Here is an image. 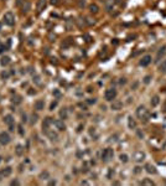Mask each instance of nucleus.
<instances>
[{"instance_id": "nucleus-1", "label": "nucleus", "mask_w": 166, "mask_h": 186, "mask_svg": "<svg viewBox=\"0 0 166 186\" xmlns=\"http://www.w3.org/2000/svg\"><path fill=\"white\" fill-rule=\"evenodd\" d=\"M136 115H138L139 119L146 122V120L149 119V117H150V113H149V110H147L144 105H139L138 109H136Z\"/></svg>"}, {"instance_id": "nucleus-2", "label": "nucleus", "mask_w": 166, "mask_h": 186, "mask_svg": "<svg viewBox=\"0 0 166 186\" xmlns=\"http://www.w3.org/2000/svg\"><path fill=\"white\" fill-rule=\"evenodd\" d=\"M114 156V151L112 148H105L103 151H102V154H100V157H102V161H109V160H112Z\"/></svg>"}, {"instance_id": "nucleus-3", "label": "nucleus", "mask_w": 166, "mask_h": 186, "mask_svg": "<svg viewBox=\"0 0 166 186\" xmlns=\"http://www.w3.org/2000/svg\"><path fill=\"white\" fill-rule=\"evenodd\" d=\"M4 24H6L8 26H14L15 25V16L11 11L5 13L4 15Z\"/></svg>"}, {"instance_id": "nucleus-4", "label": "nucleus", "mask_w": 166, "mask_h": 186, "mask_svg": "<svg viewBox=\"0 0 166 186\" xmlns=\"http://www.w3.org/2000/svg\"><path fill=\"white\" fill-rule=\"evenodd\" d=\"M115 97H117V89H114V88H108L104 93V98L105 100H108V102H113L115 99Z\"/></svg>"}, {"instance_id": "nucleus-5", "label": "nucleus", "mask_w": 166, "mask_h": 186, "mask_svg": "<svg viewBox=\"0 0 166 186\" xmlns=\"http://www.w3.org/2000/svg\"><path fill=\"white\" fill-rule=\"evenodd\" d=\"M11 142V137L8 132H1L0 133V145H8Z\"/></svg>"}, {"instance_id": "nucleus-6", "label": "nucleus", "mask_w": 166, "mask_h": 186, "mask_svg": "<svg viewBox=\"0 0 166 186\" xmlns=\"http://www.w3.org/2000/svg\"><path fill=\"white\" fill-rule=\"evenodd\" d=\"M53 125L56 127L57 130L60 132H65L66 130V124L63 123V119H57V120H53Z\"/></svg>"}, {"instance_id": "nucleus-7", "label": "nucleus", "mask_w": 166, "mask_h": 186, "mask_svg": "<svg viewBox=\"0 0 166 186\" xmlns=\"http://www.w3.org/2000/svg\"><path fill=\"white\" fill-rule=\"evenodd\" d=\"M43 108H45V102L42 99H37L33 103V109L36 112H41V110H43Z\"/></svg>"}, {"instance_id": "nucleus-8", "label": "nucleus", "mask_w": 166, "mask_h": 186, "mask_svg": "<svg viewBox=\"0 0 166 186\" xmlns=\"http://www.w3.org/2000/svg\"><path fill=\"white\" fill-rule=\"evenodd\" d=\"M45 134H46V135L48 137V139H50V140H52V142H53V140L56 142L57 139H58V135H57V133H56V132H53V130H51L50 128L45 130Z\"/></svg>"}, {"instance_id": "nucleus-9", "label": "nucleus", "mask_w": 166, "mask_h": 186, "mask_svg": "<svg viewBox=\"0 0 166 186\" xmlns=\"http://www.w3.org/2000/svg\"><path fill=\"white\" fill-rule=\"evenodd\" d=\"M11 174H13V167L11 166H5L4 169L0 170V175L3 177H9Z\"/></svg>"}, {"instance_id": "nucleus-10", "label": "nucleus", "mask_w": 166, "mask_h": 186, "mask_svg": "<svg viewBox=\"0 0 166 186\" xmlns=\"http://www.w3.org/2000/svg\"><path fill=\"white\" fill-rule=\"evenodd\" d=\"M3 120H4V123L6 124L8 127H10V125H14V124H15V119H14V117H13L11 114H6V115H4Z\"/></svg>"}, {"instance_id": "nucleus-11", "label": "nucleus", "mask_w": 166, "mask_h": 186, "mask_svg": "<svg viewBox=\"0 0 166 186\" xmlns=\"http://www.w3.org/2000/svg\"><path fill=\"white\" fill-rule=\"evenodd\" d=\"M150 62H151V56H150V55H145V56L140 60L139 65L142 67H145V66H147V65H150Z\"/></svg>"}, {"instance_id": "nucleus-12", "label": "nucleus", "mask_w": 166, "mask_h": 186, "mask_svg": "<svg viewBox=\"0 0 166 186\" xmlns=\"http://www.w3.org/2000/svg\"><path fill=\"white\" fill-rule=\"evenodd\" d=\"M166 53V45L161 46V47L159 48V51H157V55H156V62H159L161 60V57H164Z\"/></svg>"}, {"instance_id": "nucleus-13", "label": "nucleus", "mask_w": 166, "mask_h": 186, "mask_svg": "<svg viewBox=\"0 0 166 186\" xmlns=\"http://www.w3.org/2000/svg\"><path fill=\"white\" fill-rule=\"evenodd\" d=\"M133 159L136 162H140V161H142V160L145 159V154L142 153V151H136V153L133 155Z\"/></svg>"}, {"instance_id": "nucleus-14", "label": "nucleus", "mask_w": 166, "mask_h": 186, "mask_svg": "<svg viewBox=\"0 0 166 186\" xmlns=\"http://www.w3.org/2000/svg\"><path fill=\"white\" fill-rule=\"evenodd\" d=\"M110 108H112L113 110H120L122 108H123V102H120V100H113Z\"/></svg>"}, {"instance_id": "nucleus-15", "label": "nucleus", "mask_w": 166, "mask_h": 186, "mask_svg": "<svg viewBox=\"0 0 166 186\" xmlns=\"http://www.w3.org/2000/svg\"><path fill=\"white\" fill-rule=\"evenodd\" d=\"M46 5H47V1L46 0H38L37 1V6H36V10H37V13H41L45 8H46Z\"/></svg>"}, {"instance_id": "nucleus-16", "label": "nucleus", "mask_w": 166, "mask_h": 186, "mask_svg": "<svg viewBox=\"0 0 166 186\" xmlns=\"http://www.w3.org/2000/svg\"><path fill=\"white\" fill-rule=\"evenodd\" d=\"M53 123V120L52 118H50V117H47V118H45L43 119V123H42V129H43V132L46 130V129L50 128V125Z\"/></svg>"}, {"instance_id": "nucleus-17", "label": "nucleus", "mask_w": 166, "mask_h": 186, "mask_svg": "<svg viewBox=\"0 0 166 186\" xmlns=\"http://www.w3.org/2000/svg\"><path fill=\"white\" fill-rule=\"evenodd\" d=\"M11 103L14 105H19L22 103V97L19 94H14V97L11 98Z\"/></svg>"}, {"instance_id": "nucleus-18", "label": "nucleus", "mask_w": 166, "mask_h": 186, "mask_svg": "<svg viewBox=\"0 0 166 186\" xmlns=\"http://www.w3.org/2000/svg\"><path fill=\"white\" fill-rule=\"evenodd\" d=\"M10 62H11V58L9 56H1V58H0V65L3 67L10 65Z\"/></svg>"}, {"instance_id": "nucleus-19", "label": "nucleus", "mask_w": 166, "mask_h": 186, "mask_svg": "<svg viewBox=\"0 0 166 186\" xmlns=\"http://www.w3.org/2000/svg\"><path fill=\"white\" fill-rule=\"evenodd\" d=\"M145 170H146V172H149V174H157V170L156 167L154 166V165H151V164H146L145 165Z\"/></svg>"}, {"instance_id": "nucleus-20", "label": "nucleus", "mask_w": 166, "mask_h": 186, "mask_svg": "<svg viewBox=\"0 0 166 186\" xmlns=\"http://www.w3.org/2000/svg\"><path fill=\"white\" fill-rule=\"evenodd\" d=\"M15 154H16L18 156H22V155H24V146H22L21 144H18V145L15 146Z\"/></svg>"}, {"instance_id": "nucleus-21", "label": "nucleus", "mask_w": 166, "mask_h": 186, "mask_svg": "<svg viewBox=\"0 0 166 186\" xmlns=\"http://www.w3.org/2000/svg\"><path fill=\"white\" fill-rule=\"evenodd\" d=\"M88 9H89L90 14H97V13L99 11V6L97 4H90L89 6H88Z\"/></svg>"}, {"instance_id": "nucleus-22", "label": "nucleus", "mask_w": 166, "mask_h": 186, "mask_svg": "<svg viewBox=\"0 0 166 186\" xmlns=\"http://www.w3.org/2000/svg\"><path fill=\"white\" fill-rule=\"evenodd\" d=\"M60 118L63 120L68 118V109H67V108H62V109L60 110Z\"/></svg>"}, {"instance_id": "nucleus-23", "label": "nucleus", "mask_w": 166, "mask_h": 186, "mask_svg": "<svg viewBox=\"0 0 166 186\" xmlns=\"http://www.w3.org/2000/svg\"><path fill=\"white\" fill-rule=\"evenodd\" d=\"M37 120H38V115H37V113H32V114L30 115V124L31 125H35V124L37 123Z\"/></svg>"}, {"instance_id": "nucleus-24", "label": "nucleus", "mask_w": 166, "mask_h": 186, "mask_svg": "<svg viewBox=\"0 0 166 186\" xmlns=\"http://www.w3.org/2000/svg\"><path fill=\"white\" fill-rule=\"evenodd\" d=\"M11 75H13V72H9L8 70H4V71L0 73V77H1V80H9Z\"/></svg>"}, {"instance_id": "nucleus-25", "label": "nucleus", "mask_w": 166, "mask_h": 186, "mask_svg": "<svg viewBox=\"0 0 166 186\" xmlns=\"http://www.w3.org/2000/svg\"><path fill=\"white\" fill-rule=\"evenodd\" d=\"M88 132H89V135H90V137H93V139H94V140L98 138V133H97V130H95L94 127H90Z\"/></svg>"}, {"instance_id": "nucleus-26", "label": "nucleus", "mask_w": 166, "mask_h": 186, "mask_svg": "<svg viewBox=\"0 0 166 186\" xmlns=\"http://www.w3.org/2000/svg\"><path fill=\"white\" fill-rule=\"evenodd\" d=\"M128 124H129V128H130V129H135V128H136V123H135V120L133 119V117H129Z\"/></svg>"}, {"instance_id": "nucleus-27", "label": "nucleus", "mask_w": 166, "mask_h": 186, "mask_svg": "<svg viewBox=\"0 0 166 186\" xmlns=\"http://www.w3.org/2000/svg\"><path fill=\"white\" fill-rule=\"evenodd\" d=\"M159 103H160V98H159V95H154V97L151 98V105L152 107H156Z\"/></svg>"}, {"instance_id": "nucleus-28", "label": "nucleus", "mask_w": 166, "mask_h": 186, "mask_svg": "<svg viewBox=\"0 0 166 186\" xmlns=\"http://www.w3.org/2000/svg\"><path fill=\"white\" fill-rule=\"evenodd\" d=\"M159 71L162 72V73H166V60H164V61L159 65Z\"/></svg>"}, {"instance_id": "nucleus-29", "label": "nucleus", "mask_w": 166, "mask_h": 186, "mask_svg": "<svg viewBox=\"0 0 166 186\" xmlns=\"http://www.w3.org/2000/svg\"><path fill=\"white\" fill-rule=\"evenodd\" d=\"M40 179H41V180H47V179H50V172L46 171V170L42 171L40 174Z\"/></svg>"}, {"instance_id": "nucleus-30", "label": "nucleus", "mask_w": 166, "mask_h": 186, "mask_svg": "<svg viewBox=\"0 0 166 186\" xmlns=\"http://www.w3.org/2000/svg\"><path fill=\"white\" fill-rule=\"evenodd\" d=\"M18 133H19L21 137L25 135V129H24V125H22V124H19V125H18Z\"/></svg>"}, {"instance_id": "nucleus-31", "label": "nucleus", "mask_w": 166, "mask_h": 186, "mask_svg": "<svg viewBox=\"0 0 166 186\" xmlns=\"http://www.w3.org/2000/svg\"><path fill=\"white\" fill-rule=\"evenodd\" d=\"M119 159H120L122 162H128V160H129V157L127 154H120V155H119Z\"/></svg>"}, {"instance_id": "nucleus-32", "label": "nucleus", "mask_w": 166, "mask_h": 186, "mask_svg": "<svg viewBox=\"0 0 166 186\" xmlns=\"http://www.w3.org/2000/svg\"><path fill=\"white\" fill-rule=\"evenodd\" d=\"M28 10H30V3H28V1H25V5L22 6V11H24V13H27Z\"/></svg>"}, {"instance_id": "nucleus-33", "label": "nucleus", "mask_w": 166, "mask_h": 186, "mask_svg": "<svg viewBox=\"0 0 166 186\" xmlns=\"http://www.w3.org/2000/svg\"><path fill=\"white\" fill-rule=\"evenodd\" d=\"M140 184H141V185H154V182H152L151 180H149V179H145V180H142Z\"/></svg>"}, {"instance_id": "nucleus-34", "label": "nucleus", "mask_w": 166, "mask_h": 186, "mask_svg": "<svg viewBox=\"0 0 166 186\" xmlns=\"http://www.w3.org/2000/svg\"><path fill=\"white\" fill-rule=\"evenodd\" d=\"M150 81H151V76H149V75H147V76H145V77H144V80H142V82H144L145 84H149V83H150Z\"/></svg>"}, {"instance_id": "nucleus-35", "label": "nucleus", "mask_w": 166, "mask_h": 186, "mask_svg": "<svg viewBox=\"0 0 166 186\" xmlns=\"http://www.w3.org/2000/svg\"><path fill=\"white\" fill-rule=\"evenodd\" d=\"M40 80H41V78H40V76H37V75H36V76L33 77V82H35L36 84H38V86L41 84V81H40Z\"/></svg>"}, {"instance_id": "nucleus-36", "label": "nucleus", "mask_w": 166, "mask_h": 186, "mask_svg": "<svg viewBox=\"0 0 166 186\" xmlns=\"http://www.w3.org/2000/svg\"><path fill=\"white\" fill-rule=\"evenodd\" d=\"M87 103H88V104H95V103H97V99H95V98H89V99H87Z\"/></svg>"}, {"instance_id": "nucleus-37", "label": "nucleus", "mask_w": 166, "mask_h": 186, "mask_svg": "<svg viewBox=\"0 0 166 186\" xmlns=\"http://www.w3.org/2000/svg\"><path fill=\"white\" fill-rule=\"evenodd\" d=\"M56 107H57V100H55V102H52L51 105H50V110H53Z\"/></svg>"}, {"instance_id": "nucleus-38", "label": "nucleus", "mask_w": 166, "mask_h": 186, "mask_svg": "<svg viewBox=\"0 0 166 186\" xmlns=\"http://www.w3.org/2000/svg\"><path fill=\"white\" fill-rule=\"evenodd\" d=\"M21 120H22V123H26V122H27V115L25 114V113L21 114Z\"/></svg>"}, {"instance_id": "nucleus-39", "label": "nucleus", "mask_w": 166, "mask_h": 186, "mask_svg": "<svg viewBox=\"0 0 166 186\" xmlns=\"http://www.w3.org/2000/svg\"><path fill=\"white\" fill-rule=\"evenodd\" d=\"M6 51V46H4V45H0V53H3Z\"/></svg>"}, {"instance_id": "nucleus-40", "label": "nucleus", "mask_w": 166, "mask_h": 186, "mask_svg": "<svg viewBox=\"0 0 166 186\" xmlns=\"http://www.w3.org/2000/svg\"><path fill=\"white\" fill-rule=\"evenodd\" d=\"M85 0H79V8H84Z\"/></svg>"}, {"instance_id": "nucleus-41", "label": "nucleus", "mask_w": 166, "mask_h": 186, "mask_svg": "<svg viewBox=\"0 0 166 186\" xmlns=\"http://www.w3.org/2000/svg\"><path fill=\"white\" fill-rule=\"evenodd\" d=\"M125 83H127V80H125V78H120V80H119V84H125Z\"/></svg>"}, {"instance_id": "nucleus-42", "label": "nucleus", "mask_w": 166, "mask_h": 186, "mask_svg": "<svg viewBox=\"0 0 166 186\" xmlns=\"http://www.w3.org/2000/svg\"><path fill=\"white\" fill-rule=\"evenodd\" d=\"M10 185H20L19 180H13V181L10 182Z\"/></svg>"}, {"instance_id": "nucleus-43", "label": "nucleus", "mask_w": 166, "mask_h": 186, "mask_svg": "<svg viewBox=\"0 0 166 186\" xmlns=\"http://www.w3.org/2000/svg\"><path fill=\"white\" fill-rule=\"evenodd\" d=\"M53 94L56 95V97H61V93H60V91H58V89H56V91H53Z\"/></svg>"}, {"instance_id": "nucleus-44", "label": "nucleus", "mask_w": 166, "mask_h": 186, "mask_svg": "<svg viewBox=\"0 0 166 186\" xmlns=\"http://www.w3.org/2000/svg\"><path fill=\"white\" fill-rule=\"evenodd\" d=\"M8 128H9V132H14L15 130V124L14 125H10V127H8Z\"/></svg>"}, {"instance_id": "nucleus-45", "label": "nucleus", "mask_w": 166, "mask_h": 186, "mask_svg": "<svg viewBox=\"0 0 166 186\" xmlns=\"http://www.w3.org/2000/svg\"><path fill=\"white\" fill-rule=\"evenodd\" d=\"M140 169H141V167L136 166V167H135V170H134V172H135V174H139V172H140Z\"/></svg>"}, {"instance_id": "nucleus-46", "label": "nucleus", "mask_w": 166, "mask_h": 186, "mask_svg": "<svg viewBox=\"0 0 166 186\" xmlns=\"http://www.w3.org/2000/svg\"><path fill=\"white\" fill-rule=\"evenodd\" d=\"M27 93L30 95H32V94H36V91H35V89H33V91H27Z\"/></svg>"}, {"instance_id": "nucleus-47", "label": "nucleus", "mask_w": 166, "mask_h": 186, "mask_svg": "<svg viewBox=\"0 0 166 186\" xmlns=\"http://www.w3.org/2000/svg\"><path fill=\"white\" fill-rule=\"evenodd\" d=\"M51 3H52V4H55V5H57L58 3H60V0H51Z\"/></svg>"}, {"instance_id": "nucleus-48", "label": "nucleus", "mask_w": 166, "mask_h": 186, "mask_svg": "<svg viewBox=\"0 0 166 186\" xmlns=\"http://www.w3.org/2000/svg\"><path fill=\"white\" fill-rule=\"evenodd\" d=\"M136 87H138V82H135V83H134L133 86H131V88H133V89H135Z\"/></svg>"}, {"instance_id": "nucleus-49", "label": "nucleus", "mask_w": 166, "mask_h": 186, "mask_svg": "<svg viewBox=\"0 0 166 186\" xmlns=\"http://www.w3.org/2000/svg\"><path fill=\"white\" fill-rule=\"evenodd\" d=\"M87 92H89V93H92V92H93V89H92V87H88V88H87Z\"/></svg>"}, {"instance_id": "nucleus-50", "label": "nucleus", "mask_w": 166, "mask_h": 186, "mask_svg": "<svg viewBox=\"0 0 166 186\" xmlns=\"http://www.w3.org/2000/svg\"><path fill=\"white\" fill-rule=\"evenodd\" d=\"M48 185H56V181H55V180H53V181H50L48 182Z\"/></svg>"}, {"instance_id": "nucleus-51", "label": "nucleus", "mask_w": 166, "mask_h": 186, "mask_svg": "<svg viewBox=\"0 0 166 186\" xmlns=\"http://www.w3.org/2000/svg\"><path fill=\"white\" fill-rule=\"evenodd\" d=\"M22 167H24V165H22V164H21V165H20V166H19V171H20V172L22 171Z\"/></svg>"}, {"instance_id": "nucleus-52", "label": "nucleus", "mask_w": 166, "mask_h": 186, "mask_svg": "<svg viewBox=\"0 0 166 186\" xmlns=\"http://www.w3.org/2000/svg\"><path fill=\"white\" fill-rule=\"evenodd\" d=\"M81 130H82V124H81V125H79V127H78V129H77V132H78V133H79V132H81Z\"/></svg>"}, {"instance_id": "nucleus-53", "label": "nucleus", "mask_w": 166, "mask_h": 186, "mask_svg": "<svg viewBox=\"0 0 166 186\" xmlns=\"http://www.w3.org/2000/svg\"><path fill=\"white\" fill-rule=\"evenodd\" d=\"M81 184H82V185H88V182H87V181H82Z\"/></svg>"}, {"instance_id": "nucleus-54", "label": "nucleus", "mask_w": 166, "mask_h": 186, "mask_svg": "<svg viewBox=\"0 0 166 186\" xmlns=\"http://www.w3.org/2000/svg\"><path fill=\"white\" fill-rule=\"evenodd\" d=\"M1 159H3V157H1V156H0V162H1Z\"/></svg>"}, {"instance_id": "nucleus-55", "label": "nucleus", "mask_w": 166, "mask_h": 186, "mask_svg": "<svg viewBox=\"0 0 166 186\" xmlns=\"http://www.w3.org/2000/svg\"><path fill=\"white\" fill-rule=\"evenodd\" d=\"M0 102H1V95H0Z\"/></svg>"}, {"instance_id": "nucleus-56", "label": "nucleus", "mask_w": 166, "mask_h": 186, "mask_svg": "<svg viewBox=\"0 0 166 186\" xmlns=\"http://www.w3.org/2000/svg\"><path fill=\"white\" fill-rule=\"evenodd\" d=\"M0 177H1V175H0ZM0 181H1V179H0Z\"/></svg>"}, {"instance_id": "nucleus-57", "label": "nucleus", "mask_w": 166, "mask_h": 186, "mask_svg": "<svg viewBox=\"0 0 166 186\" xmlns=\"http://www.w3.org/2000/svg\"><path fill=\"white\" fill-rule=\"evenodd\" d=\"M0 45H1V43H0Z\"/></svg>"}, {"instance_id": "nucleus-58", "label": "nucleus", "mask_w": 166, "mask_h": 186, "mask_svg": "<svg viewBox=\"0 0 166 186\" xmlns=\"http://www.w3.org/2000/svg\"><path fill=\"white\" fill-rule=\"evenodd\" d=\"M102 1H103V0H102Z\"/></svg>"}]
</instances>
